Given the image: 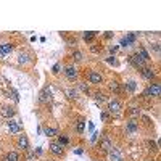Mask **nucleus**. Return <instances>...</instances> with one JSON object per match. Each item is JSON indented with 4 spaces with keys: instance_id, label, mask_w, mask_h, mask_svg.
Wrapping results in <instances>:
<instances>
[{
    "instance_id": "nucleus-1",
    "label": "nucleus",
    "mask_w": 161,
    "mask_h": 161,
    "mask_svg": "<svg viewBox=\"0 0 161 161\" xmlns=\"http://www.w3.org/2000/svg\"><path fill=\"white\" fill-rule=\"evenodd\" d=\"M129 61H130V64L134 66V68H144V64H145V61H144V58L139 55V53H134V55H130V58H129Z\"/></svg>"
},
{
    "instance_id": "nucleus-32",
    "label": "nucleus",
    "mask_w": 161,
    "mask_h": 161,
    "mask_svg": "<svg viewBox=\"0 0 161 161\" xmlns=\"http://www.w3.org/2000/svg\"><path fill=\"white\" fill-rule=\"evenodd\" d=\"M26 58H27L26 55H21V56H20V63H26V61H27Z\"/></svg>"
},
{
    "instance_id": "nucleus-9",
    "label": "nucleus",
    "mask_w": 161,
    "mask_h": 161,
    "mask_svg": "<svg viewBox=\"0 0 161 161\" xmlns=\"http://www.w3.org/2000/svg\"><path fill=\"white\" fill-rule=\"evenodd\" d=\"M18 147H20L21 150H27V148H29V140H27L26 135H20V139H18Z\"/></svg>"
},
{
    "instance_id": "nucleus-27",
    "label": "nucleus",
    "mask_w": 161,
    "mask_h": 161,
    "mask_svg": "<svg viewBox=\"0 0 161 161\" xmlns=\"http://www.w3.org/2000/svg\"><path fill=\"white\" fill-rule=\"evenodd\" d=\"M102 147H103V150H110V148H111V145H110V142H108V140H103Z\"/></svg>"
},
{
    "instance_id": "nucleus-20",
    "label": "nucleus",
    "mask_w": 161,
    "mask_h": 161,
    "mask_svg": "<svg viewBox=\"0 0 161 161\" xmlns=\"http://www.w3.org/2000/svg\"><path fill=\"white\" fill-rule=\"evenodd\" d=\"M95 102H97V103H102V102H105V95H103L102 92H97V93H95Z\"/></svg>"
},
{
    "instance_id": "nucleus-3",
    "label": "nucleus",
    "mask_w": 161,
    "mask_h": 161,
    "mask_svg": "<svg viewBox=\"0 0 161 161\" xmlns=\"http://www.w3.org/2000/svg\"><path fill=\"white\" fill-rule=\"evenodd\" d=\"M50 151L53 155H56V156H61L64 150H63L61 144H58V142H52V144H50Z\"/></svg>"
},
{
    "instance_id": "nucleus-28",
    "label": "nucleus",
    "mask_w": 161,
    "mask_h": 161,
    "mask_svg": "<svg viewBox=\"0 0 161 161\" xmlns=\"http://www.w3.org/2000/svg\"><path fill=\"white\" fill-rule=\"evenodd\" d=\"M139 113H140V111H139L137 108H130V115H132V116H137Z\"/></svg>"
},
{
    "instance_id": "nucleus-17",
    "label": "nucleus",
    "mask_w": 161,
    "mask_h": 161,
    "mask_svg": "<svg viewBox=\"0 0 161 161\" xmlns=\"http://www.w3.org/2000/svg\"><path fill=\"white\" fill-rule=\"evenodd\" d=\"M93 37H95V32H84V34H82V39L86 40V42L93 40Z\"/></svg>"
},
{
    "instance_id": "nucleus-10",
    "label": "nucleus",
    "mask_w": 161,
    "mask_h": 161,
    "mask_svg": "<svg viewBox=\"0 0 161 161\" xmlns=\"http://www.w3.org/2000/svg\"><path fill=\"white\" fill-rule=\"evenodd\" d=\"M142 76H144L145 79L151 81V79L155 78V71L151 69V68H142Z\"/></svg>"
},
{
    "instance_id": "nucleus-15",
    "label": "nucleus",
    "mask_w": 161,
    "mask_h": 161,
    "mask_svg": "<svg viewBox=\"0 0 161 161\" xmlns=\"http://www.w3.org/2000/svg\"><path fill=\"white\" fill-rule=\"evenodd\" d=\"M140 56H142V58H144V61H148L150 60V55H148V52L144 49V47H139V52H137Z\"/></svg>"
},
{
    "instance_id": "nucleus-23",
    "label": "nucleus",
    "mask_w": 161,
    "mask_h": 161,
    "mask_svg": "<svg viewBox=\"0 0 161 161\" xmlns=\"http://www.w3.org/2000/svg\"><path fill=\"white\" fill-rule=\"evenodd\" d=\"M68 137H64V135H60V139H58V144H61V145H66L68 144Z\"/></svg>"
},
{
    "instance_id": "nucleus-31",
    "label": "nucleus",
    "mask_w": 161,
    "mask_h": 161,
    "mask_svg": "<svg viewBox=\"0 0 161 161\" xmlns=\"http://www.w3.org/2000/svg\"><path fill=\"white\" fill-rule=\"evenodd\" d=\"M102 50V47H98V45H93L92 47V52H100Z\"/></svg>"
},
{
    "instance_id": "nucleus-4",
    "label": "nucleus",
    "mask_w": 161,
    "mask_h": 161,
    "mask_svg": "<svg viewBox=\"0 0 161 161\" xmlns=\"http://www.w3.org/2000/svg\"><path fill=\"white\" fill-rule=\"evenodd\" d=\"M87 78H89L90 84H102V74L97 73V71H90Z\"/></svg>"
},
{
    "instance_id": "nucleus-16",
    "label": "nucleus",
    "mask_w": 161,
    "mask_h": 161,
    "mask_svg": "<svg viewBox=\"0 0 161 161\" xmlns=\"http://www.w3.org/2000/svg\"><path fill=\"white\" fill-rule=\"evenodd\" d=\"M110 89L115 92V93H119V92H121V87H119V84H118L116 81H111V82H110Z\"/></svg>"
},
{
    "instance_id": "nucleus-33",
    "label": "nucleus",
    "mask_w": 161,
    "mask_h": 161,
    "mask_svg": "<svg viewBox=\"0 0 161 161\" xmlns=\"http://www.w3.org/2000/svg\"><path fill=\"white\" fill-rule=\"evenodd\" d=\"M53 73H55V74L60 73V64H55V66H53Z\"/></svg>"
},
{
    "instance_id": "nucleus-19",
    "label": "nucleus",
    "mask_w": 161,
    "mask_h": 161,
    "mask_svg": "<svg viewBox=\"0 0 161 161\" xmlns=\"http://www.w3.org/2000/svg\"><path fill=\"white\" fill-rule=\"evenodd\" d=\"M135 130H137V122L129 121L127 122V132H135Z\"/></svg>"
},
{
    "instance_id": "nucleus-12",
    "label": "nucleus",
    "mask_w": 161,
    "mask_h": 161,
    "mask_svg": "<svg viewBox=\"0 0 161 161\" xmlns=\"http://www.w3.org/2000/svg\"><path fill=\"white\" fill-rule=\"evenodd\" d=\"M12 50H13V47L10 44H2L0 45V55H8Z\"/></svg>"
},
{
    "instance_id": "nucleus-18",
    "label": "nucleus",
    "mask_w": 161,
    "mask_h": 161,
    "mask_svg": "<svg viewBox=\"0 0 161 161\" xmlns=\"http://www.w3.org/2000/svg\"><path fill=\"white\" fill-rule=\"evenodd\" d=\"M44 134L49 135V137H53V135H56V129H53V127H45V129H44Z\"/></svg>"
},
{
    "instance_id": "nucleus-35",
    "label": "nucleus",
    "mask_w": 161,
    "mask_h": 161,
    "mask_svg": "<svg viewBox=\"0 0 161 161\" xmlns=\"http://www.w3.org/2000/svg\"><path fill=\"white\" fill-rule=\"evenodd\" d=\"M108 61H110V63H113V64H116V60L113 58V56H110V58H108Z\"/></svg>"
},
{
    "instance_id": "nucleus-14",
    "label": "nucleus",
    "mask_w": 161,
    "mask_h": 161,
    "mask_svg": "<svg viewBox=\"0 0 161 161\" xmlns=\"http://www.w3.org/2000/svg\"><path fill=\"white\" fill-rule=\"evenodd\" d=\"M5 159H8V161H20V155H18L16 151H10V153H7Z\"/></svg>"
},
{
    "instance_id": "nucleus-25",
    "label": "nucleus",
    "mask_w": 161,
    "mask_h": 161,
    "mask_svg": "<svg viewBox=\"0 0 161 161\" xmlns=\"http://www.w3.org/2000/svg\"><path fill=\"white\" fill-rule=\"evenodd\" d=\"M79 89H81L82 92H86V93L89 92V86H87L86 82H81V86H79Z\"/></svg>"
},
{
    "instance_id": "nucleus-8",
    "label": "nucleus",
    "mask_w": 161,
    "mask_h": 161,
    "mask_svg": "<svg viewBox=\"0 0 161 161\" xmlns=\"http://www.w3.org/2000/svg\"><path fill=\"white\" fill-rule=\"evenodd\" d=\"M134 40H135V34H129V36L121 39V45L122 47H129L130 44H134Z\"/></svg>"
},
{
    "instance_id": "nucleus-13",
    "label": "nucleus",
    "mask_w": 161,
    "mask_h": 161,
    "mask_svg": "<svg viewBox=\"0 0 161 161\" xmlns=\"http://www.w3.org/2000/svg\"><path fill=\"white\" fill-rule=\"evenodd\" d=\"M39 100H40V102H49V100H50V90H49V89L42 90V92H40Z\"/></svg>"
},
{
    "instance_id": "nucleus-7",
    "label": "nucleus",
    "mask_w": 161,
    "mask_h": 161,
    "mask_svg": "<svg viewBox=\"0 0 161 161\" xmlns=\"http://www.w3.org/2000/svg\"><path fill=\"white\" fill-rule=\"evenodd\" d=\"M15 108H12V107H3L2 108V116L3 118H7V119H12L13 116H15Z\"/></svg>"
},
{
    "instance_id": "nucleus-6",
    "label": "nucleus",
    "mask_w": 161,
    "mask_h": 161,
    "mask_svg": "<svg viewBox=\"0 0 161 161\" xmlns=\"http://www.w3.org/2000/svg\"><path fill=\"white\" fill-rule=\"evenodd\" d=\"M8 130H10L12 134H20V132H21V126L18 124L16 121L10 119V121H8Z\"/></svg>"
},
{
    "instance_id": "nucleus-21",
    "label": "nucleus",
    "mask_w": 161,
    "mask_h": 161,
    "mask_svg": "<svg viewBox=\"0 0 161 161\" xmlns=\"http://www.w3.org/2000/svg\"><path fill=\"white\" fill-rule=\"evenodd\" d=\"M84 127H86V121H79L78 122V132H79V134L84 132Z\"/></svg>"
},
{
    "instance_id": "nucleus-2",
    "label": "nucleus",
    "mask_w": 161,
    "mask_h": 161,
    "mask_svg": "<svg viewBox=\"0 0 161 161\" xmlns=\"http://www.w3.org/2000/svg\"><path fill=\"white\" fill-rule=\"evenodd\" d=\"M161 89H159V84H151V86L147 87L145 90V95H151V97H159Z\"/></svg>"
},
{
    "instance_id": "nucleus-11",
    "label": "nucleus",
    "mask_w": 161,
    "mask_h": 161,
    "mask_svg": "<svg viewBox=\"0 0 161 161\" xmlns=\"http://www.w3.org/2000/svg\"><path fill=\"white\" fill-rule=\"evenodd\" d=\"M121 110V103L118 100H111L110 102V113H119Z\"/></svg>"
},
{
    "instance_id": "nucleus-22",
    "label": "nucleus",
    "mask_w": 161,
    "mask_h": 161,
    "mask_svg": "<svg viewBox=\"0 0 161 161\" xmlns=\"http://www.w3.org/2000/svg\"><path fill=\"white\" fill-rule=\"evenodd\" d=\"M127 90H129V92H134V90H135V82H134V81H129V82H127Z\"/></svg>"
},
{
    "instance_id": "nucleus-30",
    "label": "nucleus",
    "mask_w": 161,
    "mask_h": 161,
    "mask_svg": "<svg viewBox=\"0 0 161 161\" xmlns=\"http://www.w3.org/2000/svg\"><path fill=\"white\" fill-rule=\"evenodd\" d=\"M102 119H103V121H108V119H110L108 113H102Z\"/></svg>"
},
{
    "instance_id": "nucleus-36",
    "label": "nucleus",
    "mask_w": 161,
    "mask_h": 161,
    "mask_svg": "<svg viewBox=\"0 0 161 161\" xmlns=\"http://www.w3.org/2000/svg\"><path fill=\"white\" fill-rule=\"evenodd\" d=\"M2 161H8V159H5V158H3V159H2Z\"/></svg>"
},
{
    "instance_id": "nucleus-24",
    "label": "nucleus",
    "mask_w": 161,
    "mask_h": 161,
    "mask_svg": "<svg viewBox=\"0 0 161 161\" xmlns=\"http://www.w3.org/2000/svg\"><path fill=\"white\" fill-rule=\"evenodd\" d=\"M73 56H74V60H76V61H81V60H82V53H81V52H74V53H73Z\"/></svg>"
},
{
    "instance_id": "nucleus-26",
    "label": "nucleus",
    "mask_w": 161,
    "mask_h": 161,
    "mask_svg": "<svg viewBox=\"0 0 161 161\" xmlns=\"http://www.w3.org/2000/svg\"><path fill=\"white\" fill-rule=\"evenodd\" d=\"M76 95H78V92H76L74 89H69V90H68V97H69V98H76Z\"/></svg>"
},
{
    "instance_id": "nucleus-5",
    "label": "nucleus",
    "mask_w": 161,
    "mask_h": 161,
    "mask_svg": "<svg viewBox=\"0 0 161 161\" xmlns=\"http://www.w3.org/2000/svg\"><path fill=\"white\" fill-rule=\"evenodd\" d=\"M64 76H66L69 81H74L76 78H78V69H76L74 66H68V68L64 69Z\"/></svg>"
},
{
    "instance_id": "nucleus-29",
    "label": "nucleus",
    "mask_w": 161,
    "mask_h": 161,
    "mask_svg": "<svg viewBox=\"0 0 161 161\" xmlns=\"http://www.w3.org/2000/svg\"><path fill=\"white\" fill-rule=\"evenodd\" d=\"M111 158H115L116 161H121V156H119V155L116 153V151H115V153H111Z\"/></svg>"
},
{
    "instance_id": "nucleus-34",
    "label": "nucleus",
    "mask_w": 161,
    "mask_h": 161,
    "mask_svg": "<svg viewBox=\"0 0 161 161\" xmlns=\"http://www.w3.org/2000/svg\"><path fill=\"white\" fill-rule=\"evenodd\" d=\"M111 37H113V32H107L105 34V39H111Z\"/></svg>"
}]
</instances>
